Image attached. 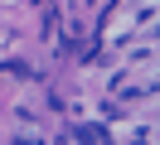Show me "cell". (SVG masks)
I'll use <instances>...</instances> for the list:
<instances>
[{
    "label": "cell",
    "instance_id": "cell-1",
    "mask_svg": "<svg viewBox=\"0 0 160 145\" xmlns=\"http://www.w3.org/2000/svg\"><path fill=\"white\" fill-rule=\"evenodd\" d=\"M73 140H107L102 126H73Z\"/></svg>",
    "mask_w": 160,
    "mask_h": 145
}]
</instances>
